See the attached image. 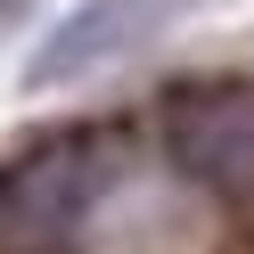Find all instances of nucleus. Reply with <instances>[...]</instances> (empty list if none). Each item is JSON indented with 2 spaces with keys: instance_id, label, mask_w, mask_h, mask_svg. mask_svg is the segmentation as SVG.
I'll list each match as a JSON object with an SVG mask.
<instances>
[{
  "instance_id": "1",
  "label": "nucleus",
  "mask_w": 254,
  "mask_h": 254,
  "mask_svg": "<svg viewBox=\"0 0 254 254\" xmlns=\"http://www.w3.org/2000/svg\"><path fill=\"white\" fill-rule=\"evenodd\" d=\"M107 189H115V139H99V131L50 139L8 181V238L17 246H66Z\"/></svg>"
},
{
  "instance_id": "2",
  "label": "nucleus",
  "mask_w": 254,
  "mask_h": 254,
  "mask_svg": "<svg viewBox=\"0 0 254 254\" xmlns=\"http://www.w3.org/2000/svg\"><path fill=\"white\" fill-rule=\"evenodd\" d=\"M164 148L189 181L221 189V197H254V82H197L172 99Z\"/></svg>"
},
{
  "instance_id": "3",
  "label": "nucleus",
  "mask_w": 254,
  "mask_h": 254,
  "mask_svg": "<svg viewBox=\"0 0 254 254\" xmlns=\"http://www.w3.org/2000/svg\"><path fill=\"white\" fill-rule=\"evenodd\" d=\"M189 8H197V0H82V8L25 58V90H66V82H82V74L131 58L139 41H156L172 17H189Z\"/></svg>"
},
{
  "instance_id": "4",
  "label": "nucleus",
  "mask_w": 254,
  "mask_h": 254,
  "mask_svg": "<svg viewBox=\"0 0 254 254\" xmlns=\"http://www.w3.org/2000/svg\"><path fill=\"white\" fill-rule=\"evenodd\" d=\"M0 8H17V0H0Z\"/></svg>"
}]
</instances>
